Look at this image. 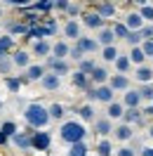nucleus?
I'll return each mask as SVG.
<instances>
[{
  "label": "nucleus",
  "mask_w": 153,
  "mask_h": 156,
  "mask_svg": "<svg viewBox=\"0 0 153 156\" xmlns=\"http://www.w3.org/2000/svg\"><path fill=\"white\" fill-rule=\"evenodd\" d=\"M40 85H42V90H59L61 88V78L54 76V73H45V76L40 78Z\"/></svg>",
  "instance_id": "ddd939ff"
},
{
  "label": "nucleus",
  "mask_w": 153,
  "mask_h": 156,
  "mask_svg": "<svg viewBox=\"0 0 153 156\" xmlns=\"http://www.w3.org/2000/svg\"><path fill=\"white\" fill-rule=\"evenodd\" d=\"M123 24L127 26V31H141L144 29V19L139 17V12H130Z\"/></svg>",
  "instance_id": "4468645a"
},
{
  "label": "nucleus",
  "mask_w": 153,
  "mask_h": 156,
  "mask_svg": "<svg viewBox=\"0 0 153 156\" xmlns=\"http://www.w3.org/2000/svg\"><path fill=\"white\" fill-rule=\"evenodd\" d=\"M118 55H120V52H118V48H115V45L101 50V59H104V62H115V59H118Z\"/></svg>",
  "instance_id": "c9c22d12"
},
{
  "label": "nucleus",
  "mask_w": 153,
  "mask_h": 156,
  "mask_svg": "<svg viewBox=\"0 0 153 156\" xmlns=\"http://www.w3.org/2000/svg\"><path fill=\"white\" fill-rule=\"evenodd\" d=\"M45 76V66L42 64H31L29 69H26V80H40V78Z\"/></svg>",
  "instance_id": "5701e85b"
},
{
  "label": "nucleus",
  "mask_w": 153,
  "mask_h": 156,
  "mask_svg": "<svg viewBox=\"0 0 153 156\" xmlns=\"http://www.w3.org/2000/svg\"><path fill=\"white\" fill-rule=\"evenodd\" d=\"M0 107H2V102H0Z\"/></svg>",
  "instance_id": "13d9d810"
},
{
  "label": "nucleus",
  "mask_w": 153,
  "mask_h": 156,
  "mask_svg": "<svg viewBox=\"0 0 153 156\" xmlns=\"http://www.w3.org/2000/svg\"><path fill=\"white\" fill-rule=\"evenodd\" d=\"M47 66H49V73H54V76H66L68 73V64L64 62V59H54V57H49L47 59Z\"/></svg>",
  "instance_id": "6e6552de"
},
{
  "label": "nucleus",
  "mask_w": 153,
  "mask_h": 156,
  "mask_svg": "<svg viewBox=\"0 0 153 156\" xmlns=\"http://www.w3.org/2000/svg\"><path fill=\"white\" fill-rule=\"evenodd\" d=\"M68 14H71V17H78V14H80V5H71V2H68Z\"/></svg>",
  "instance_id": "8fccbe9b"
},
{
  "label": "nucleus",
  "mask_w": 153,
  "mask_h": 156,
  "mask_svg": "<svg viewBox=\"0 0 153 156\" xmlns=\"http://www.w3.org/2000/svg\"><path fill=\"white\" fill-rule=\"evenodd\" d=\"M111 78V73H108V69L106 66H97L92 73H90V83H94L97 88L99 85H106V80Z\"/></svg>",
  "instance_id": "1a4fd4ad"
},
{
  "label": "nucleus",
  "mask_w": 153,
  "mask_h": 156,
  "mask_svg": "<svg viewBox=\"0 0 153 156\" xmlns=\"http://www.w3.org/2000/svg\"><path fill=\"white\" fill-rule=\"evenodd\" d=\"M83 24H85L87 29H97V31L104 29V19H101L97 12H85V14H83Z\"/></svg>",
  "instance_id": "9d476101"
},
{
  "label": "nucleus",
  "mask_w": 153,
  "mask_h": 156,
  "mask_svg": "<svg viewBox=\"0 0 153 156\" xmlns=\"http://www.w3.org/2000/svg\"><path fill=\"white\" fill-rule=\"evenodd\" d=\"M113 64H115V71H118L120 76H125V73L132 69V62H130V57H127V55H118V59H115Z\"/></svg>",
  "instance_id": "393cba45"
},
{
  "label": "nucleus",
  "mask_w": 153,
  "mask_h": 156,
  "mask_svg": "<svg viewBox=\"0 0 153 156\" xmlns=\"http://www.w3.org/2000/svg\"><path fill=\"white\" fill-rule=\"evenodd\" d=\"M59 137H61V142H66L68 147L80 144V142H85V137H87V128L83 126L80 121H64L61 128H59Z\"/></svg>",
  "instance_id": "f257e3e1"
},
{
  "label": "nucleus",
  "mask_w": 153,
  "mask_h": 156,
  "mask_svg": "<svg viewBox=\"0 0 153 156\" xmlns=\"http://www.w3.org/2000/svg\"><path fill=\"white\" fill-rule=\"evenodd\" d=\"M127 57H130L132 64H139V66H144V59H146V57H144V52H141V48H132Z\"/></svg>",
  "instance_id": "f704fd0d"
},
{
  "label": "nucleus",
  "mask_w": 153,
  "mask_h": 156,
  "mask_svg": "<svg viewBox=\"0 0 153 156\" xmlns=\"http://www.w3.org/2000/svg\"><path fill=\"white\" fill-rule=\"evenodd\" d=\"M148 135H151V137H153V126H151V128H148Z\"/></svg>",
  "instance_id": "6e6d98bb"
},
{
  "label": "nucleus",
  "mask_w": 153,
  "mask_h": 156,
  "mask_svg": "<svg viewBox=\"0 0 153 156\" xmlns=\"http://www.w3.org/2000/svg\"><path fill=\"white\" fill-rule=\"evenodd\" d=\"M24 118H26L29 128H33V130H42V128H47V123L52 121L47 107H42L38 102H33V104H29V107L24 109Z\"/></svg>",
  "instance_id": "f03ea898"
},
{
  "label": "nucleus",
  "mask_w": 153,
  "mask_h": 156,
  "mask_svg": "<svg viewBox=\"0 0 153 156\" xmlns=\"http://www.w3.org/2000/svg\"><path fill=\"white\" fill-rule=\"evenodd\" d=\"M12 48H14V38L12 36H0V62L12 52Z\"/></svg>",
  "instance_id": "b1692460"
},
{
  "label": "nucleus",
  "mask_w": 153,
  "mask_h": 156,
  "mask_svg": "<svg viewBox=\"0 0 153 156\" xmlns=\"http://www.w3.org/2000/svg\"><path fill=\"white\" fill-rule=\"evenodd\" d=\"M97 154H99V156H113V147H111V142H108V140H99Z\"/></svg>",
  "instance_id": "72a5a7b5"
},
{
  "label": "nucleus",
  "mask_w": 153,
  "mask_h": 156,
  "mask_svg": "<svg viewBox=\"0 0 153 156\" xmlns=\"http://www.w3.org/2000/svg\"><path fill=\"white\" fill-rule=\"evenodd\" d=\"M5 85L12 90V92H19V88H21V78H5Z\"/></svg>",
  "instance_id": "c03bdc74"
},
{
  "label": "nucleus",
  "mask_w": 153,
  "mask_h": 156,
  "mask_svg": "<svg viewBox=\"0 0 153 156\" xmlns=\"http://www.w3.org/2000/svg\"><path fill=\"white\" fill-rule=\"evenodd\" d=\"M139 156H153V147H144Z\"/></svg>",
  "instance_id": "864d4df0"
},
{
  "label": "nucleus",
  "mask_w": 153,
  "mask_h": 156,
  "mask_svg": "<svg viewBox=\"0 0 153 156\" xmlns=\"http://www.w3.org/2000/svg\"><path fill=\"white\" fill-rule=\"evenodd\" d=\"M68 52H71V48H68V43H64V40H59V43L52 45V55H54V59H66Z\"/></svg>",
  "instance_id": "a878e982"
},
{
  "label": "nucleus",
  "mask_w": 153,
  "mask_h": 156,
  "mask_svg": "<svg viewBox=\"0 0 153 156\" xmlns=\"http://www.w3.org/2000/svg\"><path fill=\"white\" fill-rule=\"evenodd\" d=\"M71 80H73V85H76L78 90H85V92H87V90L92 88V83H90V76H85V73H80V71H76Z\"/></svg>",
  "instance_id": "412c9836"
},
{
  "label": "nucleus",
  "mask_w": 153,
  "mask_h": 156,
  "mask_svg": "<svg viewBox=\"0 0 153 156\" xmlns=\"http://www.w3.org/2000/svg\"><path fill=\"white\" fill-rule=\"evenodd\" d=\"M31 137H33V133H31V128H29V130H24V133H17V135L12 137V142H14L17 149L29 151V149H31Z\"/></svg>",
  "instance_id": "423d86ee"
},
{
  "label": "nucleus",
  "mask_w": 153,
  "mask_h": 156,
  "mask_svg": "<svg viewBox=\"0 0 153 156\" xmlns=\"http://www.w3.org/2000/svg\"><path fill=\"white\" fill-rule=\"evenodd\" d=\"M139 33H141V40H153V26H151V24H146Z\"/></svg>",
  "instance_id": "49530a36"
},
{
  "label": "nucleus",
  "mask_w": 153,
  "mask_h": 156,
  "mask_svg": "<svg viewBox=\"0 0 153 156\" xmlns=\"http://www.w3.org/2000/svg\"><path fill=\"white\" fill-rule=\"evenodd\" d=\"M108 88L113 90V92H118V90L127 92V90H130V78H127V76H120V73H115V76L108 78Z\"/></svg>",
  "instance_id": "0eeeda50"
},
{
  "label": "nucleus",
  "mask_w": 153,
  "mask_h": 156,
  "mask_svg": "<svg viewBox=\"0 0 153 156\" xmlns=\"http://www.w3.org/2000/svg\"><path fill=\"white\" fill-rule=\"evenodd\" d=\"M0 133H2L5 137H14L19 130H17V123H14V121H5V123L0 126Z\"/></svg>",
  "instance_id": "473e14b6"
},
{
  "label": "nucleus",
  "mask_w": 153,
  "mask_h": 156,
  "mask_svg": "<svg viewBox=\"0 0 153 156\" xmlns=\"http://www.w3.org/2000/svg\"><path fill=\"white\" fill-rule=\"evenodd\" d=\"M97 43L101 45V48H111L115 43V36H113V31H111V26H104V29L99 31V36H97Z\"/></svg>",
  "instance_id": "f3484780"
},
{
  "label": "nucleus",
  "mask_w": 153,
  "mask_h": 156,
  "mask_svg": "<svg viewBox=\"0 0 153 156\" xmlns=\"http://www.w3.org/2000/svg\"><path fill=\"white\" fill-rule=\"evenodd\" d=\"M111 31H113L115 40H125L127 36H130V31H127V26H125L123 21H118V24H113V26H111Z\"/></svg>",
  "instance_id": "2f4dec72"
},
{
  "label": "nucleus",
  "mask_w": 153,
  "mask_h": 156,
  "mask_svg": "<svg viewBox=\"0 0 153 156\" xmlns=\"http://www.w3.org/2000/svg\"><path fill=\"white\" fill-rule=\"evenodd\" d=\"M134 78L141 83V85H148L153 80V69H148V66H137V71H134Z\"/></svg>",
  "instance_id": "aec40b11"
},
{
  "label": "nucleus",
  "mask_w": 153,
  "mask_h": 156,
  "mask_svg": "<svg viewBox=\"0 0 153 156\" xmlns=\"http://www.w3.org/2000/svg\"><path fill=\"white\" fill-rule=\"evenodd\" d=\"M49 118H54V121H61V118L66 116V107L64 104H49Z\"/></svg>",
  "instance_id": "7c9ffc66"
},
{
  "label": "nucleus",
  "mask_w": 153,
  "mask_h": 156,
  "mask_svg": "<svg viewBox=\"0 0 153 156\" xmlns=\"http://www.w3.org/2000/svg\"><path fill=\"white\" fill-rule=\"evenodd\" d=\"M123 116H125L123 102H111V104L106 107V118H108V121H118V118H123Z\"/></svg>",
  "instance_id": "dca6fc26"
},
{
  "label": "nucleus",
  "mask_w": 153,
  "mask_h": 156,
  "mask_svg": "<svg viewBox=\"0 0 153 156\" xmlns=\"http://www.w3.org/2000/svg\"><path fill=\"white\" fill-rule=\"evenodd\" d=\"M64 36H66V38L78 40V38H80V24H78L76 19H68L66 26H64Z\"/></svg>",
  "instance_id": "4be33fe9"
},
{
  "label": "nucleus",
  "mask_w": 153,
  "mask_h": 156,
  "mask_svg": "<svg viewBox=\"0 0 153 156\" xmlns=\"http://www.w3.org/2000/svg\"><path fill=\"white\" fill-rule=\"evenodd\" d=\"M125 40H127L132 48H139V45L144 43V40H141V33H139V31H130V36H127Z\"/></svg>",
  "instance_id": "ea45409f"
},
{
  "label": "nucleus",
  "mask_w": 153,
  "mask_h": 156,
  "mask_svg": "<svg viewBox=\"0 0 153 156\" xmlns=\"http://www.w3.org/2000/svg\"><path fill=\"white\" fill-rule=\"evenodd\" d=\"M139 48H141V52H144L146 59H153V40H144Z\"/></svg>",
  "instance_id": "37998d69"
},
{
  "label": "nucleus",
  "mask_w": 153,
  "mask_h": 156,
  "mask_svg": "<svg viewBox=\"0 0 153 156\" xmlns=\"http://www.w3.org/2000/svg\"><path fill=\"white\" fill-rule=\"evenodd\" d=\"M76 48L80 50L83 55H92V52L99 50V43H97V38H85V36H80V38L76 40Z\"/></svg>",
  "instance_id": "39448f33"
},
{
  "label": "nucleus",
  "mask_w": 153,
  "mask_h": 156,
  "mask_svg": "<svg viewBox=\"0 0 153 156\" xmlns=\"http://www.w3.org/2000/svg\"><path fill=\"white\" fill-rule=\"evenodd\" d=\"M7 31H10V33H29V26L21 24V21H10V24H7Z\"/></svg>",
  "instance_id": "58836bf2"
},
{
  "label": "nucleus",
  "mask_w": 153,
  "mask_h": 156,
  "mask_svg": "<svg viewBox=\"0 0 153 156\" xmlns=\"http://www.w3.org/2000/svg\"><path fill=\"white\" fill-rule=\"evenodd\" d=\"M7 140H10V137H5L2 133H0V147H5V144H7Z\"/></svg>",
  "instance_id": "5fc2aeb1"
},
{
  "label": "nucleus",
  "mask_w": 153,
  "mask_h": 156,
  "mask_svg": "<svg viewBox=\"0 0 153 156\" xmlns=\"http://www.w3.org/2000/svg\"><path fill=\"white\" fill-rule=\"evenodd\" d=\"M125 123L127 126H134V123H139V126H144V114L139 111V109H125Z\"/></svg>",
  "instance_id": "6ab92c4d"
},
{
  "label": "nucleus",
  "mask_w": 153,
  "mask_h": 156,
  "mask_svg": "<svg viewBox=\"0 0 153 156\" xmlns=\"http://www.w3.org/2000/svg\"><path fill=\"white\" fill-rule=\"evenodd\" d=\"M113 156H137V151H134L132 147H125V144H123V147H120V149H118Z\"/></svg>",
  "instance_id": "a18cd8bd"
},
{
  "label": "nucleus",
  "mask_w": 153,
  "mask_h": 156,
  "mask_svg": "<svg viewBox=\"0 0 153 156\" xmlns=\"http://www.w3.org/2000/svg\"><path fill=\"white\" fill-rule=\"evenodd\" d=\"M42 26L49 31V36H54V33H57V21H54V19H45V24H42Z\"/></svg>",
  "instance_id": "de8ad7c7"
},
{
  "label": "nucleus",
  "mask_w": 153,
  "mask_h": 156,
  "mask_svg": "<svg viewBox=\"0 0 153 156\" xmlns=\"http://www.w3.org/2000/svg\"><path fill=\"white\" fill-rule=\"evenodd\" d=\"M54 7H57V10H61V12H66V10H68V2H66V0H57V2H54Z\"/></svg>",
  "instance_id": "3c124183"
},
{
  "label": "nucleus",
  "mask_w": 153,
  "mask_h": 156,
  "mask_svg": "<svg viewBox=\"0 0 153 156\" xmlns=\"http://www.w3.org/2000/svg\"><path fill=\"white\" fill-rule=\"evenodd\" d=\"M7 71H10V62L2 59V62H0V73H7Z\"/></svg>",
  "instance_id": "603ef678"
},
{
  "label": "nucleus",
  "mask_w": 153,
  "mask_h": 156,
  "mask_svg": "<svg viewBox=\"0 0 153 156\" xmlns=\"http://www.w3.org/2000/svg\"><path fill=\"white\" fill-rule=\"evenodd\" d=\"M139 17H141L144 21H153V5H141Z\"/></svg>",
  "instance_id": "79ce46f5"
},
{
  "label": "nucleus",
  "mask_w": 153,
  "mask_h": 156,
  "mask_svg": "<svg viewBox=\"0 0 153 156\" xmlns=\"http://www.w3.org/2000/svg\"><path fill=\"white\" fill-rule=\"evenodd\" d=\"M49 144H52V135H49V133H45V130L33 133V137H31V149H36V151H47Z\"/></svg>",
  "instance_id": "20e7f679"
},
{
  "label": "nucleus",
  "mask_w": 153,
  "mask_h": 156,
  "mask_svg": "<svg viewBox=\"0 0 153 156\" xmlns=\"http://www.w3.org/2000/svg\"><path fill=\"white\" fill-rule=\"evenodd\" d=\"M94 12L106 21L108 17H113V14H115V5H111V2H101V5H97V10H94Z\"/></svg>",
  "instance_id": "cd10ccee"
},
{
  "label": "nucleus",
  "mask_w": 153,
  "mask_h": 156,
  "mask_svg": "<svg viewBox=\"0 0 153 156\" xmlns=\"http://www.w3.org/2000/svg\"><path fill=\"white\" fill-rule=\"evenodd\" d=\"M66 156H87V144H85V142H80V144L68 147V154Z\"/></svg>",
  "instance_id": "e433bc0d"
},
{
  "label": "nucleus",
  "mask_w": 153,
  "mask_h": 156,
  "mask_svg": "<svg viewBox=\"0 0 153 156\" xmlns=\"http://www.w3.org/2000/svg\"><path fill=\"white\" fill-rule=\"evenodd\" d=\"M94 69H97V64H94V59H92V57H85V59H80V62H78V71H80V73H85V76H90Z\"/></svg>",
  "instance_id": "c756f323"
},
{
  "label": "nucleus",
  "mask_w": 153,
  "mask_h": 156,
  "mask_svg": "<svg viewBox=\"0 0 153 156\" xmlns=\"http://www.w3.org/2000/svg\"><path fill=\"white\" fill-rule=\"evenodd\" d=\"M78 114H80V118L83 121H87V123H92V121H97V111H94V107L92 104H83V107H78Z\"/></svg>",
  "instance_id": "c85d7f7f"
},
{
  "label": "nucleus",
  "mask_w": 153,
  "mask_h": 156,
  "mask_svg": "<svg viewBox=\"0 0 153 156\" xmlns=\"http://www.w3.org/2000/svg\"><path fill=\"white\" fill-rule=\"evenodd\" d=\"M68 57H71V59H76V62H80V59H85V55H83V52H80L78 48H71V52H68Z\"/></svg>",
  "instance_id": "09e8293b"
},
{
  "label": "nucleus",
  "mask_w": 153,
  "mask_h": 156,
  "mask_svg": "<svg viewBox=\"0 0 153 156\" xmlns=\"http://www.w3.org/2000/svg\"><path fill=\"white\" fill-rule=\"evenodd\" d=\"M0 17H2V7H0Z\"/></svg>",
  "instance_id": "4d7b16f0"
},
{
  "label": "nucleus",
  "mask_w": 153,
  "mask_h": 156,
  "mask_svg": "<svg viewBox=\"0 0 153 156\" xmlns=\"http://www.w3.org/2000/svg\"><path fill=\"white\" fill-rule=\"evenodd\" d=\"M94 133L99 137H106V135H113V123L108 121V118H97L94 121Z\"/></svg>",
  "instance_id": "9b49d317"
},
{
  "label": "nucleus",
  "mask_w": 153,
  "mask_h": 156,
  "mask_svg": "<svg viewBox=\"0 0 153 156\" xmlns=\"http://www.w3.org/2000/svg\"><path fill=\"white\" fill-rule=\"evenodd\" d=\"M132 126H127V123H120V126L113 128V137L118 140V142H130L132 140Z\"/></svg>",
  "instance_id": "f8f14e48"
},
{
  "label": "nucleus",
  "mask_w": 153,
  "mask_h": 156,
  "mask_svg": "<svg viewBox=\"0 0 153 156\" xmlns=\"http://www.w3.org/2000/svg\"><path fill=\"white\" fill-rule=\"evenodd\" d=\"M49 52H52V45H49L47 40H36L33 43V55L36 57H47Z\"/></svg>",
  "instance_id": "bb28decb"
},
{
  "label": "nucleus",
  "mask_w": 153,
  "mask_h": 156,
  "mask_svg": "<svg viewBox=\"0 0 153 156\" xmlns=\"http://www.w3.org/2000/svg\"><path fill=\"white\" fill-rule=\"evenodd\" d=\"M113 95H115V92L108 88V83H106V85H99V88H90V90H87V99H97V102H104L106 107H108L111 102H115Z\"/></svg>",
  "instance_id": "7ed1b4c3"
},
{
  "label": "nucleus",
  "mask_w": 153,
  "mask_h": 156,
  "mask_svg": "<svg viewBox=\"0 0 153 156\" xmlns=\"http://www.w3.org/2000/svg\"><path fill=\"white\" fill-rule=\"evenodd\" d=\"M137 92H139L141 102H153V85H141Z\"/></svg>",
  "instance_id": "4c0bfd02"
},
{
  "label": "nucleus",
  "mask_w": 153,
  "mask_h": 156,
  "mask_svg": "<svg viewBox=\"0 0 153 156\" xmlns=\"http://www.w3.org/2000/svg\"><path fill=\"white\" fill-rule=\"evenodd\" d=\"M52 7H54V2H52V0H40V2H36V5L31 7V10H38V12H49Z\"/></svg>",
  "instance_id": "a19ab883"
},
{
  "label": "nucleus",
  "mask_w": 153,
  "mask_h": 156,
  "mask_svg": "<svg viewBox=\"0 0 153 156\" xmlns=\"http://www.w3.org/2000/svg\"><path fill=\"white\" fill-rule=\"evenodd\" d=\"M139 104H141V97H139V92L130 88L127 92H125V97H123V107H125V109H139Z\"/></svg>",
  "instance_id": "2eb2a0df"
},
{
  "label": "nucleus",
  "mask_w": 153,
  "mask_h": 156,
  "mask_svg": "<svg viewBox=\"0 0 153 156\" xmlns=\"http://www.w3.org/2000/svg\"><path fill=\"white\" fill-rule=\"evenodd\" d=\"M12 64L19 66V69H29L31 66V55L26 50H17V52L12 55Z\"/></svg>",
  "instance_id": "a211bd4d"
}]
</instances>
